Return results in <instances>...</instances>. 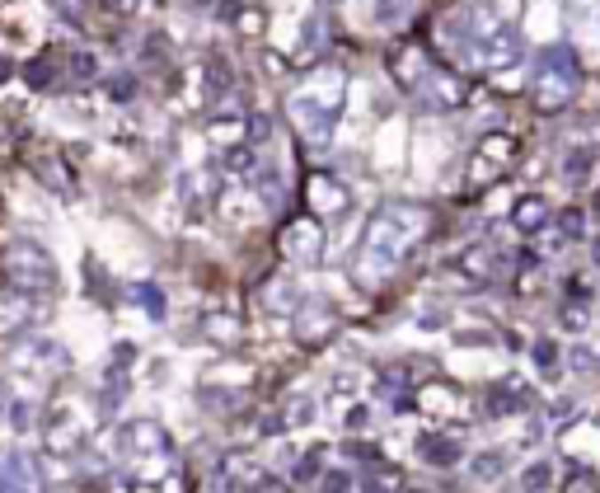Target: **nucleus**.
<instances>
[{
	"label": "nucleus",
	"instance_id": "nucleus-1",
	"mask_svg": "<svg viewBox=\"0 0 600 493\" xmlns=\"http://www.w3.org/2000/svg\"><path fill=\"white\" fill-rule=\"evenodd\" d=\"M431 230V211L422 203H390L380 207L361 230V244L352 254V277L361 287H380L385 277L408 258V250Z\"/></svg>",
	"mask_w": 600,
	"mask_h": 493
},
{
	"label": "nucleus",
	"instance_id": "nucleus-2",
	"mask_svg": "<svg viewBox=\"0 0 600 493\" xmlns=\"http://www.w3.org/2000/svg\"><path fill=\"white\" fill-rule=\"evenodd\" d=\"M343 94H347V71L343 66H314L287 99V118L291 127L305 137L310 151H328L333 141V123L343 113Z\"/></svg>",
	"mask_w": 600,
	"mask_h": 493
},
{
	"label": "nucleus",
	"instance_id": "nucleus-3",
	"mask_svg": "<svg viewBox=\"0 0 600 493\" xmlns=\"http://www.w3.org/2000/svg\"><path fill=\"white\" fill-rule=\"evenodd\" d=\"M581 90V66L572 57V47H549L535 71V108L540 113H563Z\"/></svg>",
	"mask_w": 600,
	"mask_h": 493
},
{
	"label": "nucleus",
	"instance_id": "nucleus-4",
	"mask_svg": "<svg viewBox=\"0 0 600 493\" xmlns=\"http://www.w3.org/2000/svg\"><path fill=\"white\" fill-rule=\"evenodd\" d=\"M5 277H10V291H24V296L57 291V263L33 240H14L5 250Z\"/></svg>",
	"mask_w": 600,
	"mask_h": 493
},
{
	"label": "nucleus",
	"instance_id": "nucleus-5",
	"mask_svg": "<svg viewBox=\"0 0 600 493\" xmlns=\"http://www.w3.org/2000/svg\"><path fill=\"white\" fill-rule=\"evenodd\" d=\"M516 160H521V137H511V131H488V137L470 151V179L474 184H493V179H502Z\"/></svg>",
	"mask_w": 600,
	"mask_h": 493
},
{
	"label": "nucleus",
	"instance_id": "nucleus-6",
	"mask_svg": "<svg viewBox=\"0 0 600 493\" xmlns=\"http://www.w3.org/2000/svg\"><path fill=\"white\" fill-rule=\"evenodd\" d=\"M277 250L287 254L291 263H320L324 258V221L320 217H291V221H281Z\"/></svg>",
	"mask_w": 600,
	"mask_h": 493
},
{
	"label": "nucleus",
	"instance_id": "nucleus-7",
	"mask_svg": "<svg viewBox=\"0 0 600 493\" xmlns=\"http://www.w3.org/2000/svg\"><path fill=\"white\" fill-rule=\"evenodd\" d=\"M521 57H525V43H521V33H516L511 24H502L493 33L483 47H474L470 57V71H511V66H521Z\"/></svg>",
	"mask_w": 600,
	"mask_h": 493
},
{
	"label": "nucleus",
	"instance_id": "nucleus-8",
	"mask_svg": "<svg viewBox=\"0 0 600 493\" xmlns=\"http://www.w3.org/2000/svg\"><path fill=\"white\" fill-rule=\"evenodd\" d=\"M385 61H390V76H394V85L404 90V94H418V90L427 85L431 66H437L422 43H394Z\"/></svg>",
	"mask_w": 600,
	"mask_h": 493
},
{
	"label": "nucleus",
	"instance_id": "nucleus-9",
	"mask_svg": "<svg viewBox=\"0 0 600 493\" xmlns=\"http://www.w3.org/2000/svg\"><path fill=\"white\" fill-rule=\"evenodd\" d=\"M122 451L131 465H146V460H155V465H164V460H174V441L170 433H164L160 423H131L127 433H122Z\"/></svg>",
	"mask_w": 600,
	"mask_h": 493
},
{
	"label": "nucleus",
	"instance_id": "nucleus-10",
	"mask_svg": "<svg viewBox=\"0 0 600 493\" xmlns=\"http://www.w3.org/2000/svg\"><path fill=\"white\" fill-rule=\"evenodd\" d=\"M305 203H310V211L314 217H343L347 207H352V188L343 184L338 174H310L305 179Z\"/></svg>",
	"mask_w": 600,
	"mask_h": 493
},
{
	"label": "nucleus",
	"instance_id": "nucleus-11",
	"mask_svg": "<svg viewBox=\"0 0 600 493\" xmlns=\"http://www.w3.org/2000/svg\"><path fill=\"white\" fill-rule=\"evenodd\" d=\"M418 99H422V108L450 113V108H460L464 99H470V85H464V76L450 71V66H431V76H427V85L418 90Z\"/></svg>",
	"mask_w": 600,
	"mask_h": 493
},
{
	"label": "nucleus",
	"instance_id": "nucleus-12",
	"mask_svg": "<svg viewBox=\"0 0 600 493\" xmlns=\"http://www.w3.org/2000/svg\"><path fill=\"white\" fill-rule=\"evenodd\" d=\"M38 474V460L28 451H5L0 456V493H38L43 484Z\"/></svg>",
	"mask_w": 600,
	"mask_h": 493
},
{
	"label": "nucleus",
	"instance_id": "nucleus-13",
	"mask_svg": "<svg viewBox=\"0 0 600 493\" xmlns=\"http://www.w3.org/2000/svg\"><path fill=\"white\" fill-rule=\"evenodd\" d=\"M296 329H300V338H305V343H324L333 329H338V310H333L328 301H305Z\"/></svg>",
	"mask_w": 600,
	"mask_h": 493
},
{
	"label": "nucleus",
	"instance_id": "nucleus-14",
	"mask_svg": "<svg viewBox=\"0 0 600 493\" xmlns=\"http://www.w3.org/2000/svg\"><path fill=\"white\" fill-rule=\"evenodd\" d=\"M554 221L549 217V203L540 193H525V197H516V207H511V226L521 230V235H540V230Z\"/></svg>",
	"mask_w": 600,
	"mask_h": 493
},
{
	"label": "nucleus",
	"instance_id": "nucleus-15",
	"mask_svg": "<svg viewBox=\"0 0 600 493\" xmlns=\"http://www.w3.org/2000/svg\"><path fill=\"white\" fill-rule=\"evenodd\" d=\"M33 320V306L24 291H0V334H20V329Z\"/></svg>",
	"mask_w": 600,
	"mask_h": 493
},
{
	"label": "nucleus",
	"instance_id": "nucleus-16",
	"mask_svg": "<svg viewBox=\"0 0 600 493\" xmlns=\"http://www.w3.org/2000/svg\"><path fill=\"white\" fill-rule=\"evenodd\" d=\"M418 456L427 460V465H455L464 451H460L455 437H422V441H418Z\"/></svg>",
	"mask_w": 600,
	"mask_h": 493
},
{
	"label": "nucleus",
	"instance_id": "nucleus-17",
	"mask_svg": "<svg viewBox=\"0 0 600 493\" xmlns=\"http://www.w3.org/2000/svg\"><path fill=\"white\" fill-rule=\"evenodd\" d=\"M33 170H38V179L47 188H61L66 197H75V184H71V170H66V164L57 160V155H38L33 160Z\"/></svg>",
	"mask_w": 600,
	"mask_h": 493
},
{
	"label": "nucleus",
	"instance_id": "nucleus-18",
	"mask_svg": "<svg viewBox=\"0 0 600 493\" xmlns=\"http://www.w3.org/2000/svg\"><path fill=\"white\" fill-rule=\"evenodd\" d=\"M525 404H530V394H525L521 386H516V381H511V390H507V386H497V390L488 394V414H493V418L516 414V409H525Z\"/></svg>",
	"mask_w": 600,
	"mask_h": 493
},
{
	"label": "nucleus",
	"instance_id": "nucleus-19",
	"mask_svg": "<svg viewBox=\"0 0 600 493\" xmlns=\"http://www.w3.org/2000/svg\"><path fill=\"white\" fill-rule=\"evenodd\" d=\"M460 268L470 273L474 282H493V277H497V254L493 250H464Z\"/></svg>",
	"mask_w": 600,
	"mask_h": 493
},
{
	"label": "nucleus",
	"instance_id": "nucleus-20",
	"mask_svg": "<svg viewBox=\"0 0 600 493\" xmlns=\"http://www.w3.org/2000/svg\"><path fill=\"white\" fill-rule=\"evenodd\" d=\"M225 480H235V484H244V489H258L268 474H263V465L254 456H230V465H225Z\"/></svg>",
	"mask_w": 600,
	"mask_h": 493
},
{
	"label": "nucleus",
	"instance_id": "nucleus-21",
	"mask_svg": "<svg viewBox=\"0 0 600 493\" xmlns=\"http://www.w3.org/2000/svg\"><path fill=\"white\" fill-rule=\"evenodd\" d=\"M460 400V390L455 386H437V390H427V414H437V418H464V409H455Z\"/></svg>",
	"mask_w": 600,
	"mask_h": 493
},
{
	"label": "nucleus",
	"instance_id": "nucleus-22",
	"mask_svg": "<svg viewBox=\"0 0 600 493\" xmlns=\"http://www.w3.org/2000/svg\"><path fill=\"white\" fill-rule=\"evenodd\" d=\"M202 80H207V94L216 99V94H225L230 85H235V71H230V61L216 52L211 61H207V71H202Z\"/></svg>",
	"mask_w": 600,
	"mask_h": 493
},
{
	"label": "nucleus",
	"instance_id": "nucleus-23",
	"mask_svg": "<svg viewBox=\"0 0 600 493\" xmlns=\"http://www.w3.org/2000/svg\"><path fill=\"white\" fill-rule=\"evenodd\" d=\"M258 193H263V207L281 211V203H287V184H281L277 170H258Z\"/></svg>",
	"mask_w": 600,
	"mask_h": 493
},
{
	"label": "nucleus",
	"instance_id": "nucleus-24",
	"mask_svg": "<svg viewBox=\"0 0 600 493\" xmlns=\"http://www.w3.org/2000/svg\"><path fill=\"white\" fill-rule=\"evenodd\" d=\"M502 465H507V456L483 451V456H474V460H470V474H474V480H483V484H493L497 474H502Z\"/></svg>",
	"mask_w": 600,
	"mask_h": 493
},
{
	"label": "nucleus",
	"instance_id": "nucleus-25",
	"mask_svg": "<svg viewBox=\"0 0 600 493\" xmlns=\"http://www.w3.org/2000/svg\"><path fill=\"white\" fill-rule=\"evenodd\" d=\"M225 170L230 174H258L254 146H230V151H225Z\"/></svg>",
	"mask_w": 600,
	"mask_h": 493
},
{
	"label": "nucleus",
	"instance_id": "nucleus-26",
	"mask_svg": "<svg viewBox=\"0 0 600 493\" xmlns=\"http://www.w3.org/2000/svg\"><path fill=\"white\" fill-rule=\"evenodd\" d=\"M207 338H216V343H235L240 338V324L230 320V315H207Z\"/></svg>",
	"mask_w": 600,
	"mask_h": 493
},
{
	"label": "nucleus",
	"instance_id": "nucleus-27",
	"mask_svg": "<svg viewBox=\"0 0 600 493\" xmlns=\"http://www.w3.org/2000/svg\"><path fill=\"white\" fill-rule=\"evenodd\" d=\"M558 230H563V240H581V235H587V211H581V207H568V211L558 217Z\"/></svg>",
	"mask_w": 600,
	"mask_h": 493
},
{
	"label": "nucleus",
	"instance_id": "nucleus-28",
	"mask_svg": "<svg viewBox=\"0 0 600 493\" xmlns=\"http://www.w3.org/2000/svg\"><path fill=\"white\" fill-rule=\"evenodd\" d=\"M549 480H554V465H549V460H535V465H530L525 474H521V484H525V493H540Z\"/></svg>",
	"mask_w": 600,
	"mask_h": 493
},
{
	"label": "nucleus",
	"instance_id": "nucleus-29",
	"mask_svg": "<svg viewBox=\"0 0 600 493\" xmlns=\"http://www.w3.org/2000/svg\"><path fill=\"white\" fill-rule=\"evenodd\" d=\"M413 10V0H375V20L380 24H399Z\"/></svg>",
	"mask_w": 600,
	"mask_h": 493
},
{
	"label": "nucleus",
	"instance_id": "nucleus-30",
	"mask_svg": "<svg viewBox=\"0 0 600 493\" xmlns=\"http://www.w3.org/2000/svg\"><path fill=\"white\" fill-rule=\"evenodd\" d=\"M131 301H137V306H146V310H150V315H164L160 287H150V282H137V287H131Z\"/></svg>",
	"mask_w": 600,
	"mask_h": 493
},
{
	"label": "nucleus",
	"instance_id": "nucleus-31",
	"mask_svg": "<svg viewBox=\"0 0 600 493\" xmlns=\"http://www.w3.org/2000/svg\"><path fill=\"white\" fill-rule=\"evenodd\" d=\"M66 61H71V76H75V80H94V71H99V57L85 52V47H80V52H71Z\"/></svg>",
	"mask_w": 600,
	"mask_h": 493
},
{
	"label": "nucleus",
	"instance_id": "nucleus-32",
	"mask_svg": "<svg viewBox=\"0 0 600 493\" xmlns=\"http://www.w3.org/2000/svg\"><path fill=\"white\" fill-rule=\"evenodd\" d=\"M591 170V151H572L568 164H563V174H568V184H581V174Z\"/></svg>",
	"mask_w": 600,
	"mask_h": 493
},
{
	"label": "nucleus",
	"instance_id": "nucleus-33",
	"mask_svg": "<svg viewBox=\"0 0 600 493\" xmlns=\"http://www.w3.org/2000/svg\"><path fill=\"white\" fill-rule=\"evenodd\" d=\"M244 127H249V141L254 146H263L272 137V118H263V113H254V118H244Z\"/></svg>",
	"mask_w": 600,
	"mask_h": 493
},
{
	"label": "nucleus",
	"instance_id": "nucleus-34",
	"mask_svg": "<svg viewBox=\"0 0 600 493\" xmlns=\"http://www.w3.org/2000/svg\"><path fill=\"white\" fill-rule=\"evenodd\" d=\"M563 493H600V480H596V474H591V470H577V474H572V480H568V484H563Z\"/></svg>",
	"mask_w": 600,
	"mask_h": 493
},
{
	"label": "nucleus",
	"instance_id": "nucleus-35",
	"mask_svg": "<svg viewBox=\"0 0 600 493\" xmlns=\"http://www.w3.org/2000/svg\"><path fill=\"white\" fill-rule=\"evenodd\" d=\"M47 66H52V61H47V57H38V61H28V71H24V80H28V85H47V80H52V71H47Z\"/></svg>",
	"mask_w": 600,
	"mask_h": 493
},
{
	"label": "nucleus",
	"instance_id": "nucleus-36",
	"mask_svg": "<svg viewBox=\"0 0 600 493\" xmlns=\"http://www.w3.org/2000/svg\"><path fill=\"white\" fill-rule=\"evenodd\" d=\"M160 0H108V10H118V14H141V10H155Z\"/></svg>",
	"mask_w": 600,
	"mask_h": 493
},
{
	"label": "nucleus",
	"instance_id": "nucleus-37",
	"mask_svg": "<svg viewBox=\"0 0 600 493\" xmlns=\"http://www.w3.org/2000/svg\"><path fill=\"white\" fill-rule=\"evenodd\" d=\"M324 493H352V480L343 470H333V474H324Z\"/></svg>",
	"mask_w": 600,
	"mask_h": 493
},
{
	"label": "nucleus",
	"instance_id": "nucleus-38",
	"mask_svg": "<svg viewBox=\"0 0 600 493\" xmlns=\"http://www.w3.org/2000/svg\"><path fill=\"white\" fill-rule=\"evenodd\" d=\"M314 470H320V451H310V456L296 465V484H310V474H314Z\"/></svg>",
	"mask_w": 600,
	"mask_h": 493
},
{
	"label": "nucleus",
	"instance_id": "nucleus-39",
	"mask_svg": "<svg viewBox=\"0 0 600 493\" xmlns=\"http://www.w3.org/2000/svg\"><path fill=\"white\" fill-rule=\"evenodd\" d=\"M535 362H540L544 371H554V362H558V348H554V343H535Z\"/></svg>",
	"mask_w": 600,
	"mask_h": 493
},
{
	"label": "nucleus",
	"instance_id": "nucleus-40",
	"mask_svg": "<svg viewBox=\"0 0 600 493\" xmlns=\"http://www.w3.org/2000/svg\"><path fill=\"white\" fill-rule=\"evenodd\" d=\"M10 423H14V433H24V427L33 423V409H28V404L20 400V404H14V409H10Z\"/></svg>",
	"mask_w": 600,
	"mask_h": 493
},
{
	"label": "nucleus",
	"instance_id": "nucleus-41",
	"mask_svg": "<svg viewBox=\"0 0 600 493\" xmlns=\"http://www.w3.org/2000/svg\"><path fill=\"white\" fill-rule=\"evenodd\" d=\"M268 306H287V310H291V306H296V287H272V291H268Z\"/></svg>",
	"mask_w": 600,
	"mask_h": 493
},
{
	"label": "nucleus",
	"instance_id": "nucleus-42",
	"mask_svg": "<svg viewBox=\"0 0 600 493\" xmlns=\"http://www.w3.org/2000/svg\"><path fill=\"white\" fill-rule=\"evenodd\" d=\"M52 5L66 14V20H80V10H85V0H52Z\"/></svg>",
	"mask_w": 600,
	"mask_h": 493
},
{
	"label": "nucleus",
	"instance_id": "nucleus-43",
	"mask_svg": "<svg viewBox=\"0 0 600 493\" xmlns=\"http://www.w3.org/2000/svg\"><path fill=\"white\" fill-rule=\"evenodd\" d=\"M347 456H352V460H371L375 451H371V447H366V441H347Z\"/></svg>",
	"mask_w": 600,
	"mask_h": 493
},
{
	"label": "nucleus",
	"instance_id": "nucleus-44",
	"mask_svg": "<svg viewBox=\"0 0 600 493\" xmlns=\"http://www.w3.org/2000/svg\"><path fill=\"white\" fill-rule=\"evenodd\" d=\"M113 94L127 99V94H137V80H113Z\"/></svg>",
	"mask_w": 600,
	"mask_h": 493
},
{
	"label": "nucleus",
	"instance_id": "nucleus-45",
	"mask_svg": "<svg viewBox=\"0 0 600 493\" xmlns=\"http://www.w3.org/2000/svg\"><path fill=\"white\" fill-rule=\"evenodd\" d=\"M563 320H568L572 329H587V310H563Z\"/></svg>",
	"mask_w": 600,
	"mask_h": 493
},
{
	"label": "nucleus",
	"instance_id": "nucleus-46",
	"mask_svg": "<svg viewBox=\"0 0 600 493\" xmlns=\"http://www.w3.org/2000/svg\"><path fill=\"white\" fill-rule=\"evenodd\" d=\"M347 427H366V409H352V414H347Z\"/></svg>",
	"mask_w": 600,
	"mask_h": 493
},
{
	"label": "nucleus",
	"instance_id": "nucleus-47",
	"mask_svg": "<svg viewBox=\"0 0 600 493\" xmlns=\"http://www.w3.org/2000/svg\"><path fill=\"white\" fill-rule=\"evenodd\" d=\"M5 76H10V66H5V61H0V80H5Z\"/></svg>",
	"mask_w": 600,
	"mask_h": 493
},
{
	"label": "nucleus",
	"instance_id": "nucleus-48",
	"mask_svg": "<svg viewBox=\"0 0 600 493\" xmlns=\"http://www.w3.org/2000/svg\"><path fill=\"white\" fill-rule=\"evenodd\" d=\"M591 250H596V263H600V240H596V244H591Z\"/></svg>",
	"mask_w": 600,
	"mask_h": 493
},
{
	"label": "nucleus",
	"instance_id": "nucleus-49",
	"mask_svg": "<svg viewBox=\"0 0 600 493\" xmlns=\"http://www.w3.org/2000/svg\"><path fill=\"white\" fill-rule=\"evenodd\" d=\"M399 493H418V489H399Z\"/></svg>",
	"mask_w": 600,
	"mask_h": 493
}]
</instances>
